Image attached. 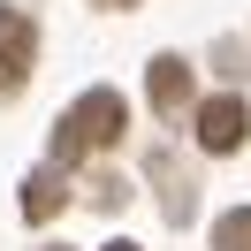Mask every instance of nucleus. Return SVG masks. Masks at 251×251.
Wrapping results in <instances>:
<instances>
[{
  "mask_svg": "<svg viewBox=\"0 0 251 251\" xmlns=\"http://www.w3.org/2000/svg\"><path fill=\"white\" fill-rule=\"evenodd\" d=\"M122 122H129V114H122V99H114V92H84L76 107L61 114V129H53V160L69 168V160L107 152V145L122 137Z\"/></svg>",
  "mask_w": 251,
  "mask_h": 251,
  "instance_id": "nucleus-1",
  "label": "nucleus"
},
{
  "mask_svg": "<svg viewBox=\"0 0 251 251\" xmlns=\"http://www.w3.org/2000/svg\"><path fill=\"white\" fill-rule=\"evenodd\" d=\"M61 198H69V190H61V175H53V168H38L31 183H23V221H53V213H61Z\"/></svg>",
  "mask_w": 251,
  "mask_h": 251,
  "instance_id": "nucleus-4",
  "label": "nucleus"
},
{
  "mask_svg": "<svg viewBox=\"0 0 251 251\" xmlns=\"http://www.w3.org/2000/svg\"><path fill=\"white\" fill-rule=\"evenodd\" d=\"M213 244H221V251H251V205H244V213H221Z\"/></svg>",
  "mask_w": 251,
  "mask_h": 251,
  "instance_id": "nucleus-6",
  "label": "nucleus"
},
{
  "mask_svg": "<svg viewBox=\"0 0 251 251\" xmlns=\"http://www.w3.org/2000/svg\"><path fill=\"white\" fill-rule=\"evenodd\" d=\"M183 92H190V69L175 61V53H160V61H152V107L175 114V107H183Z\"/></svg>",
  "mask_w": 251,
  "mask_h": 251,
  "instance_id": "nucleus-5",
  "label": "nucleus"
},
{
  "mask_svg": "<svg viewBox=\"0 0 251 251\" xmlns=\"http://www.w3.org/2000/svg\"><path fill=\"white\" fill-rule=\"evenodd\" d=\"M107 251H137V244H107Z\"/></svg>",
  "mask_w": 251,
  "mask_h": 251,
  "instance_id": "nucleus-8",
  "label": "nucleus"
},
{
  "mask_svg": "<svg viewBox=\"0 0 251 251\" xmlns=\"http://www.w3.org/2000/svg\"><path fill=\"white\" fill-rule=\"evenodd\" d=\"M244 129H251L244 99H205V107H198V145H205V152H236Z\"/></svg>",
  "mask_w": 251,
  "mask_h": 251,
  "instance_id": "nucleus-3",
  "label": "nucleus"
},
{
  "mask_svg": "<svg viewBox=\"0 0 251 251\" xmlns=\"http://www.w3.org/2000/svg\"><path fill=\"white\" fill-rule=\"evenodd\" d=\"M99 8H137V0H99Z\"/></svg>",
  "mask_w": 251,
  "mask_h": 251,
  "instance_id": "nucleus-7",
  "label": "nucleus"
},
{
  "mask_svg": "<svg viewBox=\"0 0 251 251\" xmlns=\"http://www.w3.org/2000/svg\"><path fill=\"white\" fill-rule=\"evenodd\" d=\"M31 61H38V31H31V16L0 8V99H8V92H23Z\"/></svg>",
  "mask_w": 251,
  "mask_h": 251,
  "instance_id": "nucleus-2",
  "label": "nucleus"
}]
</instances>
